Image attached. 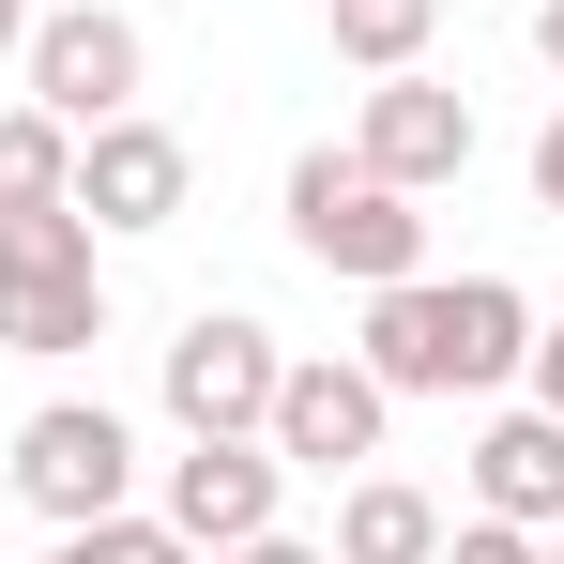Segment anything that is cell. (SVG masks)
I'll list each match as a JSON object with an SVG mask.
<instances>
[{"instance_id":"cell-1","label":"cell","mask_w":564,"mask_h":564,"mask_svg":"<svg viewBox=\"0 0 564 564\" xmlns=\"http://www.w3.org/2000/svg\"><path fill=\"white\" fill-rule=\"evenodd\" d=\"M351 367L381 397H503L534 367V305H519V275H397V290H367Z\"/></svg>"},{"instance_id":"cell-2","label":"cell","mask_w":564,"mask_h":564,"mask_svg":"<svg viewBox=\"0 0 564 564\" xmlns=\"http://www.w3.org/2000/svg\"><path fill=\"white\" fill-rule=\"evenodd\" d=\"M290 245L351 290H397V275H427V198L381 184L351 138H321V153H290Z\"/></svg>"},{"instance_id":"cell-3","label":"cell","mask_w":564,"mask_h":564,"mask_svg":"<svg viewBox=\"0 0 564 564\" xmlns=\"http://www.w3.org/2000/svg\"><path fill=\"white\" fill-rule=\"evenodd\" d=\"M107 336V260H93V214L46 198V214H0V351L31 367H77Z\"/></svg>"},{"instance_id":"cell-4","label":"cell","mask_w":564,"mask_h":564,"mask_svg":"<svg viewBox=\"0 0 564 564\" xmlns=\"http://www.w3.org/2000/svg\"><path fill=\"white\" fill-rule=\"evenodd\" d=\"M15 503H31L46 534L122 519V503H138V427H122L107 397H46V412L15 427Z\"/></svg>"},{"instance_id":"cell-5","label":"cell","mask_w":564,"mask_h":564,"mask_svg":"<svg viewBox=\"0 0 564 564\" xmlns=\"http://www.w3.org/2000/svg\"><path fill=\"white\" fill-rule=\"evenodd\" d=\"M15 77H31V107H46L62 138H93V122H122V107H138L153 46H138V15H107V0H62V15H31Z\"/></svg>"},{"instance_id":"cell-6","label":"cell","mask_w":564,"mask_h":564,"mask_svg":"<svg viewBox=\"0 0 564 564\" xmlns=\"http://www.w3.org/2000/svg\"><path fill=\"white\" fill-rule=\"evenodd\" d=\"M184 198H198V153L153 122V107H122V122L77 138V214H93V245H153V229H184Z\"/></svg>"},{"instance_id":"cell-7","label":"cell","mask_w":564,"mask_h":564,"mask_svg":"<svg viewBox=\"0 0 564 564\" xmlns=\"http://www.w3.org/2000/svg\"><path fill=\"white\" fill-rule=\"evenodd\" d=\"M275 381H290L275 321L198 305L184 336H169V427H184V443H214V427H260V412H275Z\"/></svg>"},{"instance_id":"cell-8","label":"cell","mask_w":564,"mask_h":564,"mask_svg":"<svg viewBox=\"0 0 564 564\" xmlns=\"http://www.w3.org/2000/svg\"><path fill=\"white\" fill-rule=\"evenodd\" d=\"M381 427H397V397H381L351 351H290V381H275V412H260V443H275L290 473H367L381 458Z\"/></svg>"},{"instance_id":"cell-9","label":"cell","mask_w":564,"mask_h":564,"mask_svg":"<svg viewBox=\"0 0 564 564\" xmlns=\"http://www.w3.org/2000/svg\"><path fill=\"white\" fill-rule=\"evenodd\" d=\"M275 503H290V458L260 443V427H214V443L169 458V503H153V519L214 564V550H245V534H275Z\"/></svg>"},{"instance_id":"cell-10","label":"cell","mask_w":564,"mask_h":564,"mask_svg":"<svg viewBox=\"0 0 564 564\" xmlns=\"http://www.w3.org/2000/svg\"><path fill=\"white\" fill-rule=\"evenodd\" d=\"M473 138H488V122H473V93H458V77H427V62H412V77H381V93L351 107V153H367L381 184H412V198L458 184Z\"/></svg>"},{"instance_id":"cell-11","label":"cell","mask_w":564,"mask_h":564,"mask_svg":"<svg viewBox=\"0 0 564 564\" xmlns=\"http://www.w3.org/2000/svg\"><path fill=\"white\" fill-rule=\"evenodd\" d=\"M473 519H519V534L564 519V412H488L473 427Z\"/></svg>"},{"instance_id":"cell-12","label":"cell","mask_w":564,"mask_h":564,"mask_svg":"<svg viewBox=\"0 0 564 564\" xmlns=\"http://www.w3.org/2000/svg\"><path fill=\"white\" fill-rule=\"evenodd\" d=\"M443 550V503H427V488H412V473H351V488H336V564H427Z\"/></svg>"},{"instance_id":"cell-13","label":"cell","mask_w":564,"mask_h":564,"mask_svg":"<svg viewBox=\"0 0 564 564\" xmlns=\"http://www.w3.org/2000/svg\"><path fill=\"white\" fill-rule=\"evenodd\" d=\"M427 15H443V0H321L336 62H367V77H412V62H427Z\"/></svg>"},{"instance_id":"cell-14","label":"cell","mask_w":564,"mask_h":564,"mask_svg":"<svg viewBox=\"0 0 564 564\" xmlns=\"http://www.w3.org/2000/svg\"><path fill=\"white\" fill-rule=\"evenodd\" d=\"M46 198H77V138L46 107H0V214H46Z\"/></svg>"},{"instance_id":"cell-15","label":"cell","mask_w":564,"mask_h":564,"mask_svg":"<svg viewBox=\"0 0 564 564\" xmlns=\"http://www.w3.org/2000/svg\"><path fill=\"white\" fill-rule=\"evenodd\" d=\"M46 564H198L153 503H122V519H77V534H46Z\"/></svg>"},{"instance_id":"cell-16","label":"cell","mask_w":564,"mask_h":564,"mask_svg":"<svg viewBox=\"0 0 564 564\" xmlns=\"http://www.w3.org/2000/svg\"><path fill=\"white\" fill-rule=\"evenodd\" d=\"M427 564H550V534H519V519H443Z\"/></svg>"},{"instance_id":"cell-17","label":"cell","mask_w":564,"mask_h":564,"mask_svg":"<svg viewBox=\"0 0 564 564\" xmlns=\"http://www.w3.org/2000/svg\"><path fill=\"white\" fill-rule=\"evenodd\" d=\"M519 381H534V412H564V321H534V367Z\"/></svg>"},{"instance_id":"cell-18","label":"cell","mask_w":564,"mask_h":564,"mask_svg":"<svg viewBox=\"0 0 564 564\" xmlns=\"http://www.w3.org/2000/svg\"><path fill=\"white\" fill-rule=\"evenodd\" d=\"M214 564H336V550H305V534L275 519V534H245V550H214Z\"/></svg>"},{"instance_id":"cell-19","label":"cell","mask_w":564,"mask_h":564,"mask_svg":"<svg viewBox=\"0 0 564 564\" xmlns=\"http://www.w3.org/2000/svg\"><path fill=\"white\" fill-rule=\"evenodd\" d=\"M534 214H564V107H550V138H534Z\"/></svg>"},{"instance_id":"cell-20","label":"cell","mask_w":564,"mask_h":564,"mask_svg":"<svg viewBox=\"0 0 564 564\" xmlns=\"http://www.w3.org/2000/svg\"><path fill=\"white\" fill-rule=\"evenodd\" d=\"M534 62H550V77H564V0H534Z\"/></svg>"},{"instance_id":"cell-21","label":"cell","mask_w":564,"mask_h":564,"mask_svg":"<svg viewBox=\"0 0 564 564\" xmlns=\"http://www.w3.org/2000/svg\"><path fill=\"white\" fill-rule=\"evenodd\" d=\"M15 46H31V0H0V62H15Z\"/></svg>"},{"instance_id":"cell-22","label":"cell","mask_w":564,"mask_h":564,"mask_svg":"<svg viewBox=\"0 0 564 564\" xmlns=\"http://www.w3.org/2000/svg\"><path fill=\"white\" fill-rule=\"evenodd\" d=\"M550 564H564V519H550Z\"/></svg>"}]
</instances>
